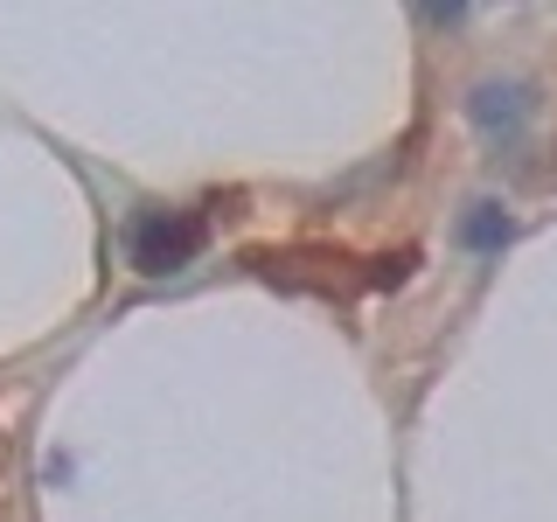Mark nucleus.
<instances>
[{"mask_svg":"<svg viewBox=\"0 0 557 522\" xmlns=\"http://www.w3.org/2000/svg\"><path fill=\"white\" fill-rule=\"evenodd\" d=\"M467 119H474L481 139H522V126H530V84L516 77H487L467 91Z\"/></svg>","mask_w":557,"mask_h":522,"instance_id":"obj_2","label":"nucleus"},{"mask_svg":"<svg viewBox=\"0 0 557 522\" xmlns=\"http://www.w3.org/2000/svg\"><path fill=\"white\" fill-rule=\"evenodd\" d=\"M509 237H516V223H509V209H502V202H467L460 209V244H467V251L495 258Z\"/></svg>","mask_w":557,"mask_h":522,"instance_id":"obj_3","label":"nucleus"},{"mask_svg":"<svg viewBox=\"0 0 557 522\" xmlns=\"http://www.w3.org/2000/svg\"><path fill=\"white\" fill-rule=\"evenodd\" d=\"M202 237H209V223L196 216V209H139V216L126 223V258H133V272L161 278V272L196 265Z\"/></svg>","mask_w":557,"mask_h":522,"instance_id":"obj_1","label":"nucleus"}]
</instances>
